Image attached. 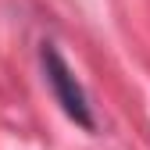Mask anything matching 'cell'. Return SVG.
Returning a JSON list of instances; mask_svg holds the SVG:
<instances>
[{
  "mask_svg": "<svg viewBox=\"0 0 150 150\" xmlns=\"http://www.w3.org/2000/svg\"><path fill=\"white\" fill-rule=\"evenodd\" d=\"M40 57H43V71H47L50 93H54V100L61 104V111H64L75 125H82V129H89V132H93L97 122H93V111H89V97H86V89L79 86V79L71 75L68 61L57 54V47H54V43H43Z\"/></svg>",
  "mask_w": 150,
  "mask_h": 150,
  "instance_id": "6da1fadb",
  "label": "cell"
}]
</instances>
